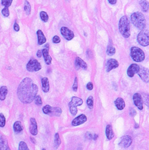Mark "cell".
<instances>
[{
  "label": "cell",
  "mask_w": 149,
  "mask_h": 150,
  "mask_svg": "<svg viewBox=\"0 0 149 150\" xmlns=\"http://www.w3.org/2000/svg\"><path fill=\"white\" fill-rule=\"evenodd\" d=\"M42 111L46 115L56 117H59L62 113V110L59 107H53L49 104L44 106L42 108Z\"/></svg>",
  "instance_id": "5"
},
{
  "label": "cell",
  "mask_w": 149,
  "mask_h": 150,
  "mask_svg": "<svg viewBox=\"0 0 149 150\" xmlns=\"http://www.w3.org/2000/svg\"><path fill=\"white\" fill-rule=\"evenodd\" d=\"M0 148L1 150H11L8 143L7 139L4 135L0 134Z\"/></svg>",
  "instance_id": "16"
},
{
  "label": "cell",
  "mask_w": 149,
  "mask_h": 150,
  "mask_svg": "<svg viewBox=\"0 0 149 150\" xmlns=\"http://www.w3.org/2000/svg\"><path fill=\"white\" fill-rule=\"evenodd\" d=\"M133 103L135 105L139 108V110H141L143 108V101L141 97V95L139 93H135L134 94L133 96Z\"/></svg>",
  "instance_id": "8"
},
{
  "label": "cell",
  "mask_w": 149,
  "mask_h": 150,
  "mask_svg": "<svg viewBox=\"0 0 149 150\" xmlns=\"http://www.w3.org/2000/svg\"><path fill=\"white\" fill-rule=\"evenodd\" d=\"M106 52H107V54L109 56H113L116 53V48L113 46L111 42L110 44H109V45H108Z\"/></svg>",
  "instance_id": "27"
},
{
  "label": "cell",
  "mask_w": 149,
  "mask_h": 150,
  "mask_svg": "<svg viewBox=\"0 0 149 150\" xmlns=\"http://www.w3.org/2000/svg\"><path fill=\"white\" fill-rule=\"evenodd\" d=\"M42 89L44 93H48L49 91V82L47 77H43L41 80Z\"/></svg>",
  "instance_id": "21"
},
{
  "label": "cell",
  "mask_w": 149,
  "mask_h": 150,
  "mask_svg": "<svg viewBox=\"0 0 149 150\" xmlns=\"http://www.w3.org/2000/svg\"><path fill=\"white\" fill-rule=\"evenodd\" d=\"M70 107V113L72 114V115L73 116H75L78 112V110H77V107H73V106H69Z\"/></svg>",
  "instance_id": "36"
},
{
  "label": "cell",
  "mask_w": 149,
  "mask_h": 150,
  "mask_svg": "<svg viewBox=\"0 0 149 150\" xmlns=\"http://www.w3.org/2000/svg\"><path fill=\"white\" fill-rule=\"evenodd\" d=\"M140 70V66L136 63H133L130 65L127 70V74L128 77H133L135 74H137Z\"/></svg>",
  "instance_id": "15"
},
{
  "label": "cell",
  "mask_w": 149,
  "mask_h": 150,
  "mask_svg": "<svg viewBox=\"0 0 149 150\" xmlns=\"http://www.w3.org/2000/svg\"><path fill=\"white\" fill-rule=\"evenodd\" d=\"M119 67V62L115 59H109L106 62V71L107 72H110L113 69H116Z\"/></svg>",
  "instance_id": "14"
},
{
  "label": "cell",
  "mask_w": 149,
  "mask_h": 150,
  "mask_svg": "<svg viewBox=\"0 0 149 150\" xmlns=\"http://www.w3.org/2000/svg\"><path fill=\"white\" fill-rule=\"evenodd\" d=\"M6 124V118L3 114H0V127H4Z\"/></svg>",
  "instance_id": "34"
},
{
  "label": "cell",
  "mask_w": 149,
  "mask_h": 150,
  "mask_svg": "<svg viewBox=\"0 0 149 150\" xmlns=\"http://www.w3.org/2000/svg\"><path fill=\"white\" fill-rule=\"evenodd\" d=\"M42 55L43 56L44 61H45L46 64L47 65H51L52 62V58L49 55V50H47L46 48H44L42 50Z\"/></svg>",
  "instance_id": "18"
},
{
  "label": "cell",
  "mask_w": 149,
  "mask_h": 150,
  "mask_svg": "<svg viewBox=\"0 0 149 150\" xmlns=\"http://www.w3.org/2000/svg\"><path fill=\"white\" fill-rule=\"evenodd\" d=\"M143 100H144V103L146 104V105L147 107H148V95H146V96H143Z\"/></svg>",
  "instance_id": "44"
},
{
  "label": "cell",
  "mask_w": 149,
  "mask_h": 150,
  "mask_svg": "<svg viewBox=\"0 0 149 150\" xmlns=\"http://www.w3.org/2000/svg\"><path fill=\"white\" fill-rule=\"evenodd\" d=\"M132 23L135 26V27L141 31L145 30L147 26L146 19L144 15L139 12H136L132 14L131 15Z\"/></svg>",
  "instance_id": "2"
},
{
  "label": "cell",
  "mask_w": 149,
  "mask_h": 150,
  "mask_svg": "<svg viewBox=\"0 0 149 150\" xmlns=\"http://www.w3.org/2000/svg\"><path fill=\"white\" fill-rule=\"evenodd\" d=\"M30 132L32 136H36L38 134V127H37V123L36 120L34 118H31L30 119Z\"/></svg>",
  "instance_id": "12"
},
{
  "label": "cell",
  "mask_w": 149,
  "mask_h": 150,
  "mask_svg": "<svg viewBox=\"0 0 149 150\" xmlns=\"http://www.w3.org/2000/svg\"><path fill=\"white\" fill-rule=\"evenodd\" d=\"M108 2H109L111 5H116L117 0H108Z\"/></svg>",
  "instance_id": "45"
},
{
  "label": "cell",
  "mask_w": 149,
  "mask_h": 150,
  "mask_svg": "<svg viewBox=\"0 0 149 150\" xmlns=\"http://www.w3.org/2000/svg\"><path fill=\"white\" fill-rule=\"evenodd\" d=\"M130 115L132 116V117H134V116H135L136 115V111L135 109H133V108H131L130 111Z\"/></svg>",
  "instance_id": "43"
},
{
  "label": "cell",
  "mask_w": 149,
  "mask_h": 150,
  "mask_svg": "<svg viewBox=\"0 0 149 150\" xmlns=\"http://www.w3.org/2000/svg\"><path fill=\"white\" fill-rule=\"evenodd\" d=\"M53 42L55 44H58L61 42V39L58 36H54L53 38Z\"/></svg>",
  "instance_id": "39"
},
{
  "label": "cell",
  "mask_w": 149,
  "mask_h": 150,
  "mask_svg": "<svg viewBox=\"0 0 149 150\" xmlns=\"http://www.w3.org/2000/svg\"><path fill=\"white\" fill-rule=\"evenodd\" d=\"M115 106L119 110H123L125 108V102L124 100L121 98V97H118V98L115 100L114 102Z\"/></svg>",
  "instance_id": "22"
},
{
  "label": "cell",
  "mask_w": 149,
  "mask_h": 150,
  "mask_svg": "<svg viewBox=\"0 0 149 150\" xmlns=\"http://www.w3.org/2000/svg\"><path fill=\"white\" fill-rule=\"evenodd\" d=\"M1 13H2L3 15L5 17H9V15H10L9 8H5V7H4V8H3L1 11Z\"/></svg>",
  "instance_id": "37"
},
{
  "label": "cell",
  "mask_w": 149,
  "mask_h": 150,
  "mask_svg": "<svg viewBox=\"0 0 149 150\" xmlns=\"http://www.w3.org/2000/svg\"><path fill=\"white\" fill-rule=\"evenodd\" d=\"M0 150H1V148H0Z\"/></svg>",
  "instance_id": "52"
},
{
  "label": "cell",
  "mask_w": 149,
  "mask_h": 150,
  "mask_svg": "<svg viewBox=\"0 0 149 150\" xmlns=\"http://www.w3.org/2000/svg\"><path fill=\"white\" fill-rule=\"evenodd\" d=\"M13 29L16 32H18L20 31V26L17 24V22H15L14 25H13Z\"/></svg>",
  "instance_id": "40"
},
{
  "label": "cell",
  "mask_w": 149,
  "mask_h": 150,
  "mask_svg": "<svg viewBox=\"0 0 149 150\" xmlns=\"http://www.w3.org/2000/svg\"><path fill=\"white\" fill-rule=\"evenodd\" d=\"M31 139L32 140V142H33V143H36V140L34 139H33V138H32V137H31Z\"/></svg>",
  "instance_id": "48"
},
{
  "label": "cell",
  "mask_w": 149,
  "mask_h": 150,
  "mask_svg": "<svg viewBox=\"0 0 149 150\" xmlns=\"http://www.w3.org/2000/svg\"><path fill=\"white\" fill-rule=\"evenodd\" d=\"M18 150H30L28 148L27 144L24 141H21L18 146Z\"/></svg>",
  "instance_id": "33"
},
{
  "label": "cell",
  "mask_w": 149,
  "mask_h": 150,
  "mask_svg": "<svg viewBox=\"0 0 149 150\" xmlns=\"http://www.w3.org/2000/svg\"><path fill=\"white\" fill-rule=\"evenodd\" d=\"M137 74L139 75L141 79L143 82H148L149 80V72L148 69L147 68H145V67H140V70L139 72H138Z\"/></svg>",
  "instance_id": "10"
},
{
  "label": "cell",
  "mask_w": 149,
  "mask_h": 150,
  "mask_svg": "<svg viewBox=\"0 0 149 150\" xmlns=\"http://www.w3.org/2000/svg\"><path fill=\"white\" fill-rule=\"evenodd\" d=\"M140 5L144 12H147L149 8V3L147 0H140Z\"/></svg>",
  "instance_id": "26"
},
{
  "label": "cell",
  "mask_w": 149,
  "mask_h": 150,
  "mask_svg": "<svg viewBox=\"0 0 149 150\" xmlns=\"http://www.w3.org/2000/svg\"><path fill=\"white\" fill-rule=\"evenodd\" d=\"M106 137L107 138V139L111 140L114 137V134L113 130V127L111 125H107L106 126Z\"/></svg>",
  "instance_id": "23"
},
{
  "label": "cell",
  "mask_w": 149,
  "mask_h": 150,
  "mask_svg": "<svg viewBox=\"0 0 149 150\" xmlns=\"http://www.w3.org/2000/svg\"><path fill=\"white\" fill-rule=\"evenodd\" d=\"M130 56L134 61L136 62H143L145 58V55L141 49L136 46L132 47L130 50Z\"/></svg>",
  "instance_id": "4"
},
{
  "label": "cell",
  "mask_w": 149,
  "mask_h": 150,
  "mask_svg": "<svg viewBox=\"0 0 149 150\" xmlns=\"http://www.w3.org/2000/svg\"><path fill=\"white\" fill-rule=\"evenodd\" d=\"M82 104H83L82 100L80 98V97H79L73 96L72 97V100H71L70 102L68 104V105L77 107L81 106Z\"/></svg>",
  "instance_id": "19"
},
{
  "label": "cell",
  "mask_w": 149,
  "mask_h": 150,
  "mask_svg": "<svg viewBox=\"0 0 149 150\" xmlns=\"http://www.w3.org/2000/svg\"><path fill=\"white\" fill-rule=\"evenodd\" d=\"M42 150H46V149H43Z\"/></svg>",
  "instance_id": "51"
},
{
  "label": "cell",
  "mask_w": 149,
  "mask_h": 150,
  "mask_svg": "<svg viewBox=\"0 0 149 150\" xmlns=\"http://www.w3.org/2000/svg\"><path fill=\"white\" fill-rule=\"evenodd\" d=\"M40 17L41 18V20L44 22H47L49 20V16L46 12H44V11H42L40 13Z\"/></svg>",
  "instance_id": "31"
},
{
  "label": "cell",
  "mask_w": 149,
  "mask_h": 150,
  "mask_svg": "<svg viewBox=\"0 0 149 150\" xmlns=\"http://www.w3.org/2000/svg\"><path fill=\"white\" fill-rule=\"evenodd\" d=\"M8 94V88L6 86H3L0 88V100L4 101Z\"/></svg>",
  "instance_id": "24"
},
{
  "label": "cell",
  "mask_w": 149,
  "mask_h": 150,
  "mask_svg": "<svg viewBox=\"0 0 149 150\" xmlns=\"http://www.w3.org/2000/svg\"><path fill=\"white\" fill-rule=\"evenodd\" d=\"M93 88H94V86H93L92 82H89L87 84V89H88L89 91H92Z\"/></svg>",
  "instance_id": "41"
},
{
  "label": "cell",
  "mask_w": 149,
  "mask_h": 150,
  "mask_svg": "<svg viewBox=\"0 0 149 150\" xmlns=\"http://www.w3.org/2000/svg\"><path fill=\"white\" fill-rule=\"evenodd\" d=\"M37 42H38L39 45H42L43 44L46 42V38L44 36V33L41 30H38L37 31Z\"/></svg>",
  "instance_id": "20"
},
{
  "label": "cell",
  "mask_w": 149,
  "mask_h": 150,
  "mask_svg": "<svg viewBox=\"0 0 149 150\" xmlns=\"http://www.w3.org/2000/svg\"><path fill=\"white\" fill-rule=\"evenodd\" d=\"M24 11L27 15H29L31 13V4H30V3L28 1H27V0H25L24 3Z\"/></svg>",
  "instance_id": "29"
},
{
  "label": "cell",
  "mask_w": 149,
  "mask_h": 150,
  "mask_svg": "<svg viewBox=\"0 0 149 150\" xmlns=\"http://www.w3.org/2000/svg\"><path fill=\"white\" fill-rule=\"evenodd\" d=\"M119 31L125 38H128L130 36V22L127 16H123L119 22Z\"/></svg>",
  "instance_id": "3"
},
{
  "label": "cell",
  "mask_w": 149,
  "mask_h": 150,
  "mask_svg": "<svg viewBox=\"0 0 149 150\" xmlns=\"http://www.w3.org/2000/svg\"><path fill=\"white\" fill-rule=\"evenodd\" d=\"M24 128L22 127V123L20 121H17L14 123L13 124V130L16 133H20L22 130H23Z\"/></svg>",
  "instance_id": "25"
},
{
  "label": "cell",
  "mask_w": 149,
  "mask_h": 150,
  "mask_svg": "<svg viewBox=\"0 0 149 150\" xmlns=\"http://www.w3.org/2000/svg\"><path fill=\"white\" fill-rule=\"evenodd\" d=\"M137 41L142 46H148L149 44V35L147 30H143L137 36Z\"/></svg>",
  "instance_id": "6"
},
{
  "label": "cell",
  "mask_w": 149,
  "mask_h": 150,
  "mask_svg": "<svg viewBox=\"0 0 149 150\" xmlns=\"http://www.w3.org/2000/svg\"><path fill=\"white\" fill-rule=\"evenodd\" d=\"M85 137H86V139H88V140H91V139H92L93 135L91 132H88L86 133V134H85Z\"/></svg>",
  "instance_id": "42"
},
{
  "label": "cell",
  "mask_w": 149,
  "mask_h": 150,
  "mask_svg": "<svg viewBox=\"0 0 149 150\" xmlns=\"http://www.w3.org/2000/svg\"><path fill=\"white\" fill-rule=\"evenodd\" d=\"M61 34L63 37L67 41H71L73 39L74 34L73 32L66 27H62L61 29Z\"/></svg>",
  "instance_id": "9"
},
{
  "label": "cell",
  "mask_w": 149,
  "mask_h": 150,
  "mask_svg": "<svg viewBox=\"0 0 149 150\" xmlns=\"http://www.w3.org/2000/svg\"><path fill=\"white\" fill-rule=\"evenodd\" d=\"M139 125L138 124V123H136V124H135V129H137V128H139Z\"/></svg>",
  "instance_id": "49"
},
{
  "label": "cell",
  "mask_w": 149,
  "mask_h": 150,
  "mask_svg": "<svg viewBox=\"0 0 149 150\" xmlns=\"http://www.w3.org/2000/svg\"><path fill=\"white\" fill-rule=\"evenodd\" d=\"M87 104L90 109H93V108H94V97L93 96H91L88 97L87 100Z\"/></svg>",
  "instance_id": "30"
},
{
  "label": "cell",
  "mask_w": 149,
  "mask_h": 150,
  "mask_svg": "<svg viewBox=\"0 0 149 150\" xmlns=\"http://www.w3.org/2000/svg\"><path fill=\"white\" fill-rule=\"evenodd\" d=\"M26 69H27L29 72H38V71L42 69V66L36 59L31 58L27 64Z\"/></svg>",
  "instance_id": "7"
},
{
  "label": "cell",
  "mask_w": 149,
  "mask_h": 150,
  "mask_svg": "<svg viewBox=\"0 0 149 150\" xmlns=\"http://www.w3.org/2000/svg\"><path fill=\"white\" fill-rule=\"evenodd\" d=\"M13 0H1V5L5 7V8H8L12 5Z\"/></svg>",
  "instance_id": "32"
},
{
  "label": "cell",
  "mask_w": 149,
  "mask_h": 150,
  "mask_svg": "<svg viewBox=\"0 0 149 150\" xmlns=\"http://www.w3.org/2000/svg\"><path fill=\"white\" fill-rule=\"evenodd\" d=\"M79 83H78V79L77 77H75L74 79V82L73 85V90L74 92H77L78 90V87H79Z\"/></svg>",
  "instance_id": "38"
},
{
  "label": "cell",
  "mask_w": 149,
  "mask_h": 150,
  "mask_svg": "<svg viewBox=\"0 0 149 150\" xmlns=\"http://www.w3.org/2000/svg\"><path fill=\"white\" fill-rule=\"evenodd\" d=\"M132 143V138L130 136H125L122 137L120 142H119V146L123 148H127L131 146Z\"/></svg>",
  "instance_id": "11"
},
{
  "label": "cell",
  "mask_w": 149,
  "mask_h": 150,
  "mask_svg": "<svg viewBox=\"0 0 149 150\" xmlns=\"http://www.w3.org/2000/svg\"><path fill=\"white\" fill-rule=\"evenodd\" d=\"M61 139L60 137H59V133H56L55 134L54 136V146L55 149H56L57 148H58V147L61 144Z\"/></svg>",
  "instance_id": "28"
},
{
  "label": "cell",
  "mask_w": 149,
  "mask_h": 150,
  "mask_svg": "<svg viewBox=\"0 0 149 150\" xmlns=\"http://www.w3.org/2000/svg\"><path fill=\"white\" fill-rule=\"evenodd\" d=\"M87 120V118L86 116L84 114H81V115H79V117H77L73 120V121L72 122V125L74 127L80 125L81 124H83V123L86 122Z\"/></svg>",
  "instance_id": "13"
},
{
  "label": "cell",
  "mask_w": 149,
  "mask_h": 150,
  "mask_svg": "<svg viewBox=\"0 0 149 150\" xmlns=\"http://www.w3.org/2000/svg\"><path fill=\"white\" fill-rule=\"evenodd\" d=\"M38 93V87L29 77H25L22 81L17 89V96L22 103H32Z\"/></svg>",
  "instance_id": "1"
},
{
  "label": "cell",
  "mask_w": 149,
  "mask_h": 150,
  "mask_svg": "<svg viewBox=\"0 0 149 150\" xmlns=\"http://www.w3.org/2000/svg\"><path fill=\"white\" fill-rule=\"evenodd\" d=\"M78 150H81V149H79Z\"/></svg>",
  "instance_id": "50"
},
{
  "label": "cell",
  "mask_w": 149,
  "mask_h": 150,
  "mask_svg": "<svg viewBox=\"0 0 149 150\" xmlns=\"http://www.w3.org/2000/svg\"><path fill=\"white\" fill-rule=\"evenodd\" d=\"M33 100L35 101V103H36V104H37V106H41L42 104V98L39 95H36V96L35 97V98Z\"/></svg>",
  "instance_id": "35"
},
{
  "label": "cell",
  "mask_w": 149,
  "mask_h": 150,
  "mask_svg": "<svg viewBox=\"0 0 149 150\" xmlns=\"http://www.w3.org/2000/svg\"><path fill=\"white\" fill-rule=\"evenodd\" d=\"M42 56V51L40 50H38L37 51V57L38 58H40Z\"/></svg>",
  "instance_id": "46"
},
{
  "label": "cell",
  "mask_w": 149,
  "mask_h": 150,
  "mask_svg": "<svg viewBox=\"0 0 149 150\" xmlns=\"http://www.w3.org/2000/svg\"><path fill=\"white\" fill-rule=\"evenodd\" d=\"M75 67L77 70L79 69H82L84 70L87 69V64L86 62H84L82 59H81L80 57H77L75 60Z\"/></svg>",
  "instance_id": "17"
},
{
  "label": "cell",
  "mask_w": 149,
  "mask_h": 150,
  "mask_svg": "<svg viewBox=\"0 0 149 150\" xmlns=\"http://www.w3.org/2000/svg\"><path fill=\"white\" fill-rule=\"evenodd\" d=\"M99 137V136L97 134H94L93 135V137H92V139H94L95 141L97 140V137Z\"/></svg>",
  "instance_id": "47"
}]
</instances>
